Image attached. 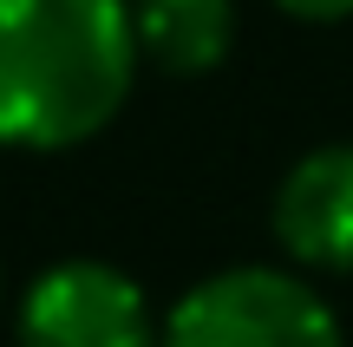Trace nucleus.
<instances>
[{
  "label": "nucleus",
  "instance_id": "f257e3e1",
  "mask_svg": "<svg viewBox=\"0 0 353 347\" xmlns=\"http://www.w3.org/2000/svg\"><path fill=\"white\" fill-rule=\"evenodd\" d=\"M138 66L131 0H0V144L72 151L99 138Z\"/></svg>",
  "mask_w": 353,
  "mask_h": 347
},
{
  "label": "nucleus",
  "instance_id": "f03ea898",
  "mask_svg": "<svg viewBox=\"0 0 353 347\" xmlns=\"http://www.w3.org/2000/svg\"><path fill=\"white\" fill-rule=\"evenodd\" d=\"M157 347H347V335L307 275L242 262L176 295L157 328Z\"/></svg>",
  "mask_w": 353,
  "mask_h": 347
},
{
  "label": "nucleus",
  "instance_id": "7ed1b4c3",
  "mask_svg": "<svg viewBox=\"0 0 353 347\" xmlns=\"http://www.w3.org/2000/svg\"><path fill=\"white\" fill-rule=\"evenodd\" d=\"M20 347H157L144 288L112 262H52L20 295Z\"/></svg>",
  "mask_w": 353,
  "mask_h": 347
},
{
  "label": "nucleus",
  "instance_id": "20e7f679",
  "mask_svg": "<svg viewBox=\"0 0 353 347\" xmlns=\"http://www.w3.org/2000/svg\"><path fill=\"white\" fill-rule=\"evenodd\" d=\"M275 243L294 269L353 275V144H314L275 184Z\"/></svg>",
  "mask_w": 353,
  "mask_h": 347
},
{
  "label": "nucleus",
  "instance_id": "39448f33",
  "mask_svg": "<svg viewBox=\"0 0 353 347\" xmlns=\"http://www.w3.org/2000/svg\"><path fill=\"white\" fill-rule=\"evenodd\" d=\"M131 26L157 72L196 79L236 46V0H131Z\"/></svg>",
  "mask_w": 353,
  "mask_h": 347
},
{
  "label": "nucleus",
  "instance_id": "423d86ee",
  "mask_svg": "<svg viewBox=\"0 0 353 347\" xmlns=\"http://www.w3.org/2000/svg\"><path fill=\"white\" fill-rule=\"evenodd\" d=\"M288 20H307V26H341L353 20V0H275Z\"/></svg>",
  "mask_w": 353,
  "mask_h": 347
}]
</instances>
